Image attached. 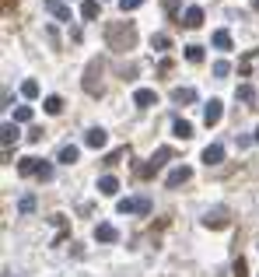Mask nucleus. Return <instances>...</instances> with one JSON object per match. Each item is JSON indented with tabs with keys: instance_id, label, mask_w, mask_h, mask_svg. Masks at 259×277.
Instances as JSON below:
<instances>
[{
	"instance_id": "nucleus-1",
	"label": "nucleus",
	"mask_w": 259,
	"mask_h": 277,
	"mask_svg": "<svg viewBox=\"0 0 259 277\" xmlns=\"http://www.w3.org/2000/svg\"><path fill=\"white\" fill-rule=\"evenodd\" d=\"M105 42H109V49H116V53H126L137 46V28H133V21H112L109 28H105Z\"/></svg>"
},
{
	"instance_id": "nucleus-2",
	"label": "nucleus",
	"mask_w": 259,
	"mask_h": 277,
	"mask_svg": "<svg viewBox=\"0 0 259 277\" xmlns=\"http://www.w3.org/2000/svg\"><path fill=\"white\" fill-rule=\"evenodd\" d=\"M168 158H172V147H158L144 165H137V179H151V176H158V172H161V165H165Z\"/></svg>"
},
{
	"instance_id": "nucleus-3",
	"label": "nucleus",
	"mask_w": 259,
	"mask_h": 277,
	"mask_svg": "<svg viewBox=\"0 0 259 277\" xmlns=\"http://www.w3.org/2000/svg\"><path fill=\"white\" fill-rule=\"evenodd\" d=\"M102 57H95V60H88V67H84V91L88 95H102Z\"/></svg>"
},
{
	"instance_id": "nucleus-4",
	"label": "nucleus",
	"mask_w": 259,
	"mask_h": 277,
	"mask_svg": "<svg viewBox=\"0 0 259 277\" xmlns=\"http://www.w3.org/2000/svg\"><path fill=\"white\" fill-rule=\"evenodd\" d=\"M18 172H21V176L53 179V165H49V161H42V158H21V161H18Z\"/></svg>"
},
{
	"instance_id": "nucleus-5",
	"label": "nucleus",
	"mask_w": 259,
	"mask_h": 277,
	"mask_svg": "<svg viewBox=\"0 0 259 277\" xmlns=\"http://www.w3.org/2000/svg\"><path fill=\"white\" fill-rule=\"evenodd\" d=\"M151 197H126V200H119L116 204V210L119 214H151Z\"/></svg>"
},
{
	"instance_id": "nucleus-6",
	"label": "nucleus",
	"mask_w": 259,
	"mask_h": 277,
	"mask_svg": "<svg viewBox=\"0 0 259 277\" xmlns=\"http://www.w3.org/2000/svg\"><path fill=\"white\" fill-rule=\"evenodd\" d=\"M221 116H224L221 98H210V102L203 105V123H207V127H217V123H221Z\"/></svg>"
},
{
	"instance_id": "nucleus-7",
	"label": "nucleus",
	"mask_w": 259,
	"mask_h": 277,
	"mask_svg": "<svg viewBox=\"0 0 259 277\" xmlns=\"http://www.w3.org/2000/svg\"><path fill=\"white\" fill-rule=\"evenodd\" d=\"M189 179H193V169H189V165H179V169H172V172H168L165 186H168V190H179V186H182V183H189Z\"/></svg>"
},
{
	"instance_id": "nucleus-8",
	"label": "nucleus",
	"mask_w": 259,
	"mask_h": 277,
	"mask_svg": "<svg viewBox=\"0 0 259 277\" xmlns=\"http://www.w3.org/2000/svg\"><path fill=\"white\" fill-rule=\"evenodd\" d=\"M203 225H207V228H228V225H231V217H228V207H214V210H207Z\"/></svg>"
},
{
	"instance_id": "nucleus-9",
	"label": "nucleus",
	"mask_w": 259,
	"mask_h": 277,
	"mask_svg": "<svg viewBox=\"0 0 259 277\" xmlns=\"http://www.w3.org/2000/svg\"><path fill=\"white\" fill-rule=\"evenodd\" d=\"M133 105H140V109L158 105V91H154V88H137V91H133Z\"/></svg>"
},
{
	"instance_id": "nucleus-10",
	"label": "nucleus",
	"mask_w": 259,
	"mask_h": 277,
	"mask_svg": "<svg viewBox=\"0 0 259 277\" xmlns=\"http://www.w3.org/2000/svg\"><path fill=\"white\" fill-rule=\"evenodd\" d=\"M224 161V144H207L203 147V165L210 169V165H221Z\"/></svg>"
},
{
	"instance_id": "nucleus-11",
	"label": "nucleus",
	"mask_w": 259,
	"mask_h": 277,
	"mask_svg": "<svg viewBox=\"0 0 259 277\" xmlns=\"http://www.w3.org/2000/svg\"><path fill=\"white\" fill-rule=\"evenodd\" d=\"M95 239H98V242H116V239H119V232H116V225L102 221V225H95Z\"/></svg>"
},
{
	"instance_id": "nucleus-12",
	"label": "nucleus",
	"mask_w": 259,
	"mask_h": 277,
	"mask_svg": "<svg viewBox=\"0 0 259 277\" xmlns=\"http://www.w3.org/2000/svg\"><path fill=\"white\" fill-rule=\"evenodd\" d=\"M105 140H109V134H105L102 127H91V130L84 134V144H88V147H95V151H98V147H105Z\"/></svg>"
},
{
	"instance_id": "nucleus-13",
	"label": "nucleus",
	"mask_w": 259,
	"mask_h": 277,
	"mask_svg": "<svg viewBox=\"0 0 259 277\" xmlns=\"http://www.w3.org/2000/svg\"><path fill=\"white\" fill-rule=\"evenodd\" d=\"M46 11H49L53 18H60V21H70V7H67V0H46Z\"/></svg>"
},
{
	"instance_id": "nucleus-14",
	"label": "nucleus",
	"mask_w": 259,
	"mask_h": 277,
	"mask_svg": "<svg viewBox=\"0 0 259 277\" xmlns=\"http://www.w3.org/2000/svg\"><path fill=\"white\" fill-rule=\"evenodd\" d=\"M98 193H102V197H116V193H119V179H116V176H102V179H98Z\"/></svg>"
},
{
	"instance_id": "nucleus-15",
	"label": "nucleus",
	"mask_w": 259,
	"mask_h": 277,
	"mask_svg": "<svg viewBox=\"0 0 259 277\" xmlns=\"http://www.w3.org/2000/svg\"><path fill=\"white\" fill-rule=\"evenodd\" d=\"M77 158H81V147H77V144H63L60 154H56V161H63V165H74Z\"/></svg>"
},
{
	"instance_id": "nucleus-16",
	"label": "nucleus",
	"mask_w": 259,
	"mask_h": 277,
	"mask_svg": "<svg viewBox=\"0 0 259 277\" xmlns=\"http://www.w3.org/2000/svg\"><path fill=\"white\" fill-rule=\"evenodd\" d=\"M172 134L179 140H189L193 137V123H189V120H172Z\"/></svg>"
},
{
	"instance_id": "nucleus-17",
	"label": "nucleus",
	"mask_w": 259,
	"mask_h": 277,
	"mask_svg": "<svg viewBox=\"0 0 259 277\" xmlns=\"http://www.w3.org/2000/svg\"><path fill=\"white\" fill-rule=\"evenodd\" d=\"M172 102H175V105H189V102H196V88H175V91H172Z\"/></svg>"
},
{
	"instance_id": "nucleus-18",
	"label": "nucleus",
	"mask_w": 259,
	"mask_h": 277,
	"mask_svg": "<svg viewBox=\"0 0 259 277\" xmlns=\"http://www.w3.org/2000/svg\"><path fill=\"white\" fill-rule=\"evenodd\" d=\"M182 25H186V28H200V25H203V11H200V7H186Z\"/></svg>"
},
{
	"instance_id": "nucleus-19",
	"label": "nucleus",
	"mask_w": 259,
	"mask_h": 277,
	"mask_svg": "<svg viewBox=\"0 0 259 277\" xmlns=\"http://www.w3.org/2000/svg\"><path fill=\"white\" fill-rule=\"evenodd\" d=\"M210 42H214L217 49H224V53H228V49H231V32H228V28H217Z\"/></svg>"
},
{
	"instance_id": "nucleus-20",
	"label": "nucleus",
	"mask_w": 259,
	"mask_h": 277,
	"mask_svg": "<svg viewBox=\"0 0 259 277\" xmlns=\"http://www.w3.org/2000/svg\"><path fill=\"white\" fill-rule=\"evenodd\" d=\"M235 98H242L245 105H256V88H252V84H238V91H235Z\"/></svg>"
},
{
	"instance_id": "nucleus-21",
	"label": "nucleus",
	"mask_w": 259,
	"mask_h": 277,
	"mask_svg": "<svg viewBox=\"0 0 259 277\" xmlns=\"http://www.w3.org/2000/svg\"><path fill=\"white\" fill-rule=\"evenodd\" d=\"M81 18H84V21H95V18H98V0H84V4H81Z\"/></svg>"
},
{
	"instance_id": "nucleus-22",
	"label": "nucleus",
	"mask_w": 259,
	"mask_h": 277,
	"mask_svg": "<svg viewBox=\"0 0 259 277\" xmlns=\"http://www.w3.org/2000/svg\"><path fill=\"white\" fill-rule=\"evenodd\" d=\"M42 105H46V113H49V116H60V113H63V98H60V95H49Z\"/></svg>"
},
{
	"instance_id": "nucleus-23",
	"label": "nucleus",
	"mask_w": 259,
	"mask_h": 277,
	"mask_svg": "<svg viewBox=\"0 0 259 277\" xmlns=\"http://www.w3.org/2000/svg\"><path fill=\"white\" fill-rule=\"evenodd\" d=\"M151 46H154V49H158V53H165V49H168V46H172V39H168V35H165V32H158V35H151Z\"/></svg>"
},
{
	"instance_id": "nucleus-24",
	"label": "nucleus",
	"mask_w": 259,
	"mask_h": 277,
	"mask_svg": "<svg viewBox=\"0 0 259 277\" xmlns=\"http://www.w3.org/2000/svg\"><path fill=\"white\" fill-rule=\"evenodd\" d=\"M32 116H35L32 105H18V109H14V123H32Z\"/></svg>"
},
{
	"instance_id": "nucleus-25",
	"label": "nucleus",
	"mask_w": 259,
	"mask_h": 277,
	"mask_svg": "<svg viewBox=\"0 0 259 277\" xmlns=\"http://www.w3.org/2000/svg\"><path fill=\"white\" fill-rule=\"evenodd\" d=\"M18 140V123H4V147H11Z\"/></svg>"
},
{
	"instance_id": "nucleus-26",
	"label": "nucleus",
	"mask_w": 259,
	"mask_h": 277,
	"mask_svg": "<svg viewBox=\"0 0 259 277\" xmlns=\"http://www.w3.org/2000/svg\"><path fill=\"white\" fill-rule=\"evenodd\" d=\"M186 60H189V64H200V60H203V46H186Z\"/></svg>"
},
{
	"instance_id": "nucleus-27",
	"label": "nucleus",
	"mask_w": 259,
	"mask_h": 277,
	"mask_svg": "<svg viewBox=\"0 0 259 277\" xmlns=\"http://www.w3.org/2000/svg\"><path fill=\"white\" fill-rule=\"evenodd\" d=\"M21 95H25V98H35V95H39V81H25V84H21Z\"/></svg>"
},
{
	"instance_id": "nucleus-28",
	"label": "nucleus",
	"mask_w": 259,
	"mask_h": 277,
	"mask_svg": "<svg viewBox=\"0 0 259 277\" xmlns=\"http://www.w3.org/2000/svg\"><path fill=\"white\" fill-rule=\"evenodd\" d=\"M228 74H231V64L228 60H217L214 64V77H228Z\"/></svg>"
},
{
	"instance_id": "nucleus-29",
	"label": "nucleus",
	"mask_w": 259,
	"mask_h": 277,
	"mask_svg": "<svg viewBox=\"0 0 259 277\" xmlns=\"http://www.w3.org/2000/svg\"><path fill=\"white\" fill-rule=\"evenodd\" d=\"M231 277H249V267H245V260H242V256L235 260V267H231Z\"/></svg>"
},
{
	"instance_id": "nucleus-30",
	"label": "nucleus",
	"mask_w": 259,
	"mask_h": 277,
	"mask_svg": "<svg viewBox=\"0 0 259 277\" xmlns=\"http://www.w3.org/2000/svg\"><path fill=\"white\" fill-rule=\"evenodd\" d=\"M126 158V147H116L112 154H105V165H116V161H123Z\"/></svg>"
},
{
	"instance_id": "nucleus-31",
	"label": "nucleus",
	"mask_w": 259,
	"mask_h": 277,
	"mask_svg": "<svg viewBox=\"0 0 259 277\" xmlns=\"http://www.w3.org/2000/svg\"><path fill=\"white\" fill-rule=\"evenodd\" d=\"M140 4H144V0H119V11H123V14H130V11H137Z\"/></svg>"
},
{
	"instance_id": "nucleus-32",
	"label": "nucleus",
	"mask_w": 259,
	"mask_h": 277,
	"mask_svg": "<svg viewBox=\"0 0 259 277\" xmlns=\"http://www.w3.org/2000/svg\"><path fill=\"white\" fill-rule=\"evenodd\" d=\"M32 210H35V200H32V197H25V200H21V214H32Z\"/></svg>"
},
{
	"instance_id": "nucleus-33",
	"label": "nucleus",
	"mask_w": 259,
	"mask_h": 277,
	"mask_svg": "<svg viewBox=\"0 0 259 277\" xmlns=\"http://www.w3.org/2000/svg\"><path fill=\"white\" fill-rule=\"evenodd\" d=\"M28 140H32V144H39V140H42V130H39V127H35V130H28Z\"/></svg>"
},
{
	"instance_id": "nucleus-34",
	"label": "nucleus",
	"mask_w": 259,
	"mask_h": 277,
	"mask_svg": "<svg viewBox=\"0 0 259 277\" xmlns=\"http://www.w3.org/2000/svg\"><path fill=\"white\" fill-rule=\"evenodd\" d=\"M175 7H179V0H165V11L168 14H175Z\"/></svg>"
},
{
	"instance_id": "nucleus-35",
	"label": "nucleus",
	"mask_w": 259,
	"mask_h": 277,
	"mask_svg": "<svg viewBox=\"0 0 259 277\" xmlns=\"http://www.w3.org/2000/svg\"><path fill=\"white\" fill-rule=\"evenodd\" d=\"M14 4H18V0H4V7H7V11H11V7H14Z\"/></svg>"
},
{
	"instance_id": "nucleus-36",
	"label": "nucleus",
	"mask_w": 259,
	"mask_h": 277,
	"mask_svg": "<svg viewBox=\"0 0 259 277\" xmlns=\"http://www.w3.org/2000/svg\"><path fill=\"white\" fill-rule=\"evenodd\" d=\"M252 7H256V11H259V0H252Z\"/></svg>"
},
{
	"instance_id": "nucleus-37",
	"label": "nucleus",
	"mask_w": 259,
	"mask_h": 277,
	"mask_svg": "<svg viewBox=\"0 0 259 277\" xmlns=\"http://www.w3.org/2000/svg\"><path fill=\"white\" fill-rule=\"evenodd\" d=\"M252 137H256V140H259V127H256V134H252Z\"/></svg>"
}]
</instances>
